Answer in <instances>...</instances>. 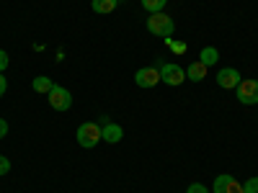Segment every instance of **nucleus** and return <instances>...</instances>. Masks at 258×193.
<instances>
[{"label":"nucleus","instance_id":"nucleus-1","mask_svg":"<svg viewBox=\"0 0 258 193\" xmlns=\"http://www.w3.org/2000/svg\"><path fill=\"white\" fill-rule=\"evenodd\" d=\"M147 29H150V34H155V36L170 39L173 31H176V24H173V18H170L168 13H150L147 16Z\"/></svg>","mask_w":258,"mask_h":193},{"label":"nucleus","instance_id":"nucleus-2","mask_svg":"<svg viewBox=\"0 0 258 193\" xmlns=\"http://www.w3.org/2000/svg\"><path fill=\"white\" fill-rule=\"evenodd\" d=\"M75 139H78V144L80 147H85V149H93L98 142H103L101 139V124H80L78 126V134H75Z\"/></svg>","mask_w":258,"mask_h":193},{"label":"nucleus","instance_id":"nucleus-3","mask_svg":"<svg viewBox=\"0 0 258 193\" xmlns=\"http://www.w3.org/2000/svg\"><path fill=\"white\" fill-rule=\"evenodd\" d=\"M235 93H238V101L243 106H255L258 103V80H253V77L240 80V85L235 88Z\"/></svg>","mask_w":258,"mask_h":193},{"label":"nucleus","instance_id":"nucleus-4","mask_svg":"<svg viewBox=\"0 0 258 193\" xmlns=\"http://www.w3.org/2000/svg\"><path fill=\"white\" fill-rule=\"evenodd\" d=\"M47 101L54 111H68L70 106H73V95L68 88H62V85H54V88L47 93Z\"/></svg>","mask_w":258,"mask_h":193},{"label":"nucleus","instance_id":"nucleus-5","mask_svg":"<svg viewBox=\"0 0 258 193\" xmlns=\"http://www.w3.org/2000/svg\"><path fill=\"white\" fill-rule=\"evenodd\" d=\"M160 82H165V85H173V88H178V85H183V80H186V70L183 67H178V64H160Z\"/></svg>","mask_w":258,"mask_h":193},{"label":"nucleus","instance_id":"nucleus-6","mask_svg":"<svg viewBox=\"0 0 258 193\" xmlns=\"http://www.w3.org/2000/svg\"><path fill=\"white\" fill-rule=\"evenodd\" d=\"M135 82H137V88H155L160 82V70L158 67H142L135 72Z\"/></svg>","mask_w":258,"mask_h":193},{"label":"nucleus","instance_id":"nucleus-7","mask_svg":"<svg viewBox=\"0 0 258 193\" xmlns=\"http://www.w3.org/2000/svg\"><path fill=\"white\" fill-rule=\"evenodd\" d=\"M212 193H243V185L232 175H217L212 183Z\"/></svg>","mask_w":258,"mask_h":193},{"label":"nucleus","instance_id":"nucleus-8","mask_svg":"<svg viewBox=\"0 0 258 193\" xmlns=\"http://www.w3.org/2000/svg\"><path fill=\"white\" fill-rule=\"evenodd\" d=\"M240 72L235 70V67H225V70H220L217 72V85L220 88H225V90H235L240 85Z\"/></svg>","mask_w":258,"mask_h":193},{"label":"nucleus","instance_id":"nucleus-9","mask_svg":"<svg viewBox=\"0 0 258 193\" xmlns=\"http://www.w3.org/2000/svg\"><path fill=\"white\" fill-rule=\"evenodd\" d=\"M121 137H124V129H121L119 124H111V121H106V124L101 126V139H103V142H109V144H116V142H121Z\"/></svg>","mask_w":258,"mask_h":193},{"label":"nucleus","instance_id":"nucleus-10","mask_svg":"<svg viewBox=\"0 0 258 193\" xmlns=\"http://www.w3.org/2000/svg\"><path fill=\"white\" fill-rule=\"evenodd\" d=\"M207 70H209V67H204L199 59H197V62H191L188 67H186V80H191V82H202V80L207 77Z\"/></svg>","mask_w":258,"mask_h":193},{"label":"nucleus","instance_id":"nucleus-11","mask_svg":"<svg viewBox=\"0 0 258 193\" xmlns=\"http://www.w3.org/2000/svg\"><path fill=\"white\" fill-rule=\"evenodd\" d=\"M217 59H220V52L214 49V47H204V49L199 52V62L204 64V67H212V64H217Z\"/></svg>","mask_w":258,"mask_h":193},{"label":"nucleus","instance_id":"nucleus-12","mask_svg":"<svg viewBox=\"0 0 258 193\" xmlns=\"http://www.w3.org/2000/svg\"><path fill=\"white\" fill-rule=\"evenodd\" d=\"M116 6H119V0H93V11L103 13V16H109L111 11H116Z\"/></svg>","mask_w":258,"mask_h":193},{"label":"nucleus","instance_id":"nucleus-13","mask_svg":"<svg viewBox=\"0 0 258 193\" xmlns=\"http://www.w3.org/2000/svg\"><path fill=\"white\" fill-rule=\"evenodd\" d=\"M54 88V82H52V77H47V75H39V77H34V90L36 93H49Z\"/></svg>","mask_w":258,"mask_h":193},{"label":"nucleus","instance_id":"nucleus-14","mask_svg":"<svg viewBox=\"0 0 258 193\" xmlns=\"http://www.w3.org/2000/svg\"><path fill=\"white\" fill-rule=\"evenodd\" d=\"M165 3H168V0H142V8L147 13H163Z\"/></svg>","mask_w":258,"mask_h":193},{"label":"nucleus","instance_id":"nucleus-15","mask_svg":"<svg viewBox=\"0 0 258 193\" xmlns=\"http://www.w3.org/2000/svg\"><path fill=\"white\" fill-rule=\"evenodd\" d=\"M243 193H258V175L243 183Z\"/></svg>","mask_w":258,"mask_h":193},{"label":"nucleus","instance_id":"nucleus-16","mask_svg":"<svg viewBox=\"0 0 258 193\" xmlns=\"http://www.w3.org/2000/svg\"><path fill=\"white\" fill-rule=\"evenodd\" d=\"M8 173H11V160L6 155H0V178L8 175Z\"/></svg>","mask_w":258,"mask_h":193},{"label":"nucleus","instance_id":"nucleus-17","mask_svg":"<svg viewBox=\"0 0 258 193\" xmlns=\"http://www.w3.org/2000/svg\"><path fill=\"white\" fill-rule=\"evenodd\" d=\"M165 44H168V47H173V52H178V54L186 49V44H183V41H173V36H170V39H165Z\"/></svg>","mask_w":258,"mask_h":193},{"label":"nucleus","instance_id":"nucleus-18","mask_svg":"<svg viewBox=\"0 0 258 193\" xmlns=\"http://www.w3.org/2000/svg\"><path fill=\"white\" fill-rule=\"evenodd\" d=\"M8 64H11V57L6 54V49H0V72H6Z\"/></svg>","mask_w":258,"mask_h":193},{"label":"nucleus","instance_id":"nucleus-19","mask_svg":"<svg viewBox=\"0 0 258 193\" xmlns=\"http://www.w3.org/2000/svg\"><path fill=\"white\" fill-rule=\"evenodd\" d=\"M186 193H209V190H207V185H202V183H191Z\"/></svg>","mask_w":258,"mask_h":193},{"label":"nucleus","instance_id":"nucleus-20","mask_svg":"<svg viewBox=\"0 0 258 193\" xmlns=\"http://www.w3.org/2000/svg\"><path fill=\"white\" fill-rule=\"evenodd\" d=\"M6 90H8V80L3 77V72H0V98L6 95Z\"/></svg>","mask_w":258,"mask_h":193},{"label":"nucleus","instance_id":"nucleus-21","mask_svg":"<svg viewBox=\"0 0 258 193\" xmlns=\"http://www.w3.org/2000/svg\"><path fill=\"white\" fill-rule=\"evenodd\" d=\"M6 134H8V121L0 119V139H6Z\"/></svg>","mask_w":258,"mask_h":193}]
</instances>
